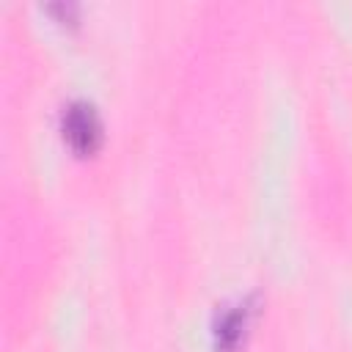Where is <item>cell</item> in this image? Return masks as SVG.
Returning <instances> with one entry per match:
<instances>
[{"mask_svg":"<svg viewBox=\"0 0 352 352\" xmlns=\"http://www.w3.org/2000/svg\"><path fill=\"white\" fill-rule=\"evenodd\" d=\"M60 132L72 151L94 154L102 143V121H99L94 104H88L82 99L69 102L60 116Z\"/></svg>","mask_w":352,"mask_h":352,"instance_id":"obj_1","label":"cell"},{"mask_svg":"<svg viewBox=\"0 0 352 352\" xmlns=\"http://www.w3.org/2000/svg\"><path fill=\"white\" fill-rule=\"evenodd\" d=\"M250 302H236V305H228L217 322H214V349L217 352H236L242 338H245V330L250 324Z\"/></svg>","mask_w":352,"mask_h":352,"instance_id":"obj_2","label":"cell"}]
</instances>
